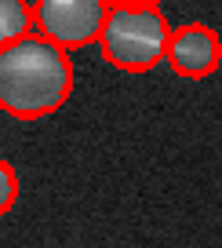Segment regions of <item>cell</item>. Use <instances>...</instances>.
Wrapping results in <instances>:
<instances>
[{
    "mask_svg": "<svg viewBox=\"0 0 222 248\" xmlns=\"http://www.w3.org/2000/svg\"><path fill=\"white\" fill-rule=\"evenodd\" d=\"M164 62L178 77H190V80H200V77H211L222 62V40L211 26L204 22H190V26H178L171 30L168 37V51H164Z\"/></svg>",
    "mask_w": 222,
    "mask_h": 248,
    "instance_id": "277c9868",
    "label": "cell"
},
{
    "mask_svg": "<svg viewBox=\"0 0 222 248\" xmlns=\"http://www.w3.org/2000/svg\"><path fill=\"white\" fill-rule=\"evenodd\" d=\"M15 201H18V175L8 161H0V216L15 208Z\"/></svg>",
    "mask_w": 222,
    "mask_h": 248,
    "instance_id": "8992f818",
    "label": "cell"
},
{
    "mask_svg": "<svg viewBox=\"0 0 222 248\" xmlns=\"http://www.w3.org/2000/svg\"><path fill=\"white\" fill-rule=\"evenodd\" d=\"M33 33V8L26 0H0V47Z\"/></svg>",
    "mask_w": 222,
    "mask_h": 248,
    "instance_id": "5b68a950",
    "label": "cell"
},
{
    "mask_svg": "<svg viewBox=\"0 0 222 248\" xmlns=\"http://www.w3.org/2000/svg\"><path fill=\"white\" fill-rule=\"evenodd\" d=\"M161 0H109V8H157Z\"/></svg>",
    "mask_w": 222,
    "mask_h": 248,
    "instance_id": "52a82bcc",
    "label": "cell"
},
{
    "mask_svg": "<svg viewBox=\"0 0 222 248\" xmlns=\"http://www.w3.org/2000/svg\"><path fill=\"white\" fill-rule=\"evenodd\" d=\"M106 15L109 0H37L33 4V30L51 44L73 51V47L99 40Z\"/></svg>",
    "mask_w": 222,
    "mask_h": 248,
    "instance_id": "3957f363",
    "label": "cell"
},
{
    "mask_svg": "<svg viewBox=\"0 0 222 248\" xmlns=\"http://www.w3.org/2000/svg\"><path fill=\"white\" fill-rule=\"evenodd\" d=\"M171 26L161 8H109L99 33L102 59L124 73H146L164 62Z\"/></svg>",
    "mask_w": 222,
    "mask_h": 248,
    "instance_id": "7a4b0ae2",
    "label": "cell"
},
{
    "mask_svg": "<svg viewBox=\"0 0 222 248\" xmlns=\"http://www.w3.org/2000/svg\"><path fill=\"white\" fill-rule=\"evenodd\" d=\"M73 95L69 51L40 33L0 47V109L18 121L47 117Z\"/></svg>",
    "mask_w": 222,
    "mask_h": 248,
    "instance_id": "6da1fadb",
    "label": "cell"
}]
</instances>
